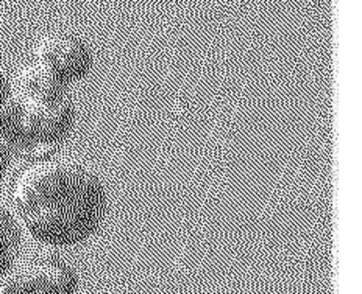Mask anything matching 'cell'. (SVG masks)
<instances>
[{"label": "cell", "mask_w": 362, "mask_h": 294, "mask_svg": "<svg viewBox=\"0 0 362 294\" xmlns=\"http://www.w3.org/2000/svg\"><path fill=\"white\" fill-rule=\"evenodd\" d=\"M36 64L54 75L67 87L85 80L93 71L94 56L89 44L69 32H57L44 36L37 42Z\"/></svg>", "instance_id": "obj_4"}, {"label": "cell", "mask_w": 362, "mask_h": 294, "mask_svg": "<svg viewBox=\"0 0 362 294\" xmlns=\"http://www.w3.org/2000/svg\"><path fill=\"white\" fill-rule=\"evenodd\" d=\"M77 125V106L71 95L25 97L11 90L0 108V139L13 154L50 156L71 137Z\"/></svg>", "instance_id": "obj_2"}, {"label": "cell", "mask_w": 362, "mask_h": 294, "mask_svg": "<svg viewBox=\"0 0 362 294\" xmlns=\"http://www.w3.org/2000/svg\"><path fill=\"white\" fill-rule=\"evenodd\" d=\"M80 276L63 255L41 252L19 262L0 283V294H77Z\"/></svg>", "instance_id": "obj_3"}, {"label": "cell", "mask_w": 362, "mask_h": 294, "mask_svg": "<svg viewBox=\"0 0 362 294\" xmlns=\"http://www.w3.org/2000/svg\"><path fill=\"white\" fill-rule=\"evenodd\" d=\"M108 188L88 164L44 156L21 173L13 210L25 235L49 250H71L93 238L108 215Z\"/></svg>", "instance_id": "obj_1"}, {"label": "cell", "mask_w": 362, "mask_h": 294, "mask_svg": "<svg viewBox=\"0 0 362 294\" xmlns=\"http://www.w3.org/2000/svg\"><path fill=\"white\" fill-rule=\"evenodd\" d=\"M13 152L5 145V142L0 139V188L4 187L6 176H8L11 164H13Z\"/></svg>", "instance_id": "obj_6"}, {"label": "cell", "mask_w": 362, "mask_h": 294, "mask_svg": "<svg viewBox=\"0 0 362 294\" xmlns=\"http://www.w3.org/2000/svg\"><path fill=\"white\" fill-rule=\"evenodd\" d=\"M24 237L13 207L0 202V283L19 262Z\"/></svg>", "instance_id": "obj_5"}, {"label": "cell", "mask_w": 362, "mask_h": 294, "mask_svg": "<svg viewBox=\"0 0 362 294\" xmlns=\"http://www.w3.org/2000/svg\"><path fill=\"white\" fill-rule=\"evenodd\" d=\"M13 90V80L6 75V72L0 66V108L4 106L5 102L8 100Z\"/></svg>", "instance_id": "obj_7"}]
</instances>
